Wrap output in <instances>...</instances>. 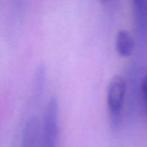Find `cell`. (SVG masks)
<instances>
[{
  "label": "cell",
  "instance_id": "obj_3",
  "mask_svg": "<svg viewBox=\"0 0 147 147\" xmlns=\"http://www.w3.org/2000/svg\"><path fill=\"white\" fill-rule=\"evenodd\" d=\"M133 10L135 24L138 34L141 37L147 35V0H134Z\"/></svg>",
  "mask_w": 147,
  "mask_h": 147
},
{
  "label": "cell",
  "instance_id": "obj_7",
  "mask_svg": "<svg viewBox=\"0 0 147 147\" xmlns=\"http://www.w3.org/2000/svg\"><path fill=\"white\" fill-rule=\"evenodd\" d=\"M142 98H143L144 103L145 104V108L147 112V73L145 75L142 80Z\"/></svg>",
  "mask_w": 147,
  "mask_h": 147
},
{
  "label": "cell",
  "instance_id": "obj_1",
  "mask_svg": "<svg viewBox=\"0 0 147 147\" xmlns=\"http://www.w3.org/2000/svg\"><path fill=\"white\" fill-rule=\"evenodd\" d=\"M126 81L123 76L116 75L111 79L106 91V104L111 126H119L126 93Z\"/></svg>",
  "mask_w": 147,
  "mask_h": 147
},
{
  "label": "cell",
  "instance_id": "obj_5",
  "mask_svg": "<svg viewBox=\"0 0 147 147\" xmlns=\"http://www.w3.org/2000/svg\"><path fill=\"white\" fill-rule=\"evenodd\" d=\"M40 123L36 116L29 118L24 126L22 140V147H35L37 142Z\"/></svg>",
  "mask_w": 147,
  "mask_h": 147
},
{
  "label": "cell",
  "instance_id": "obj_6",
  "mask_svg": "<svg viewBox=\"0 0 147 147\" xmlns=\"http://www.w3.org/2000/svg\"><path fill=\"white\" fill-rule=\"evenodd\" d=\"M46 71L44 66L39 67L37 73V80H36V86H35V93L37 94V97L40 96V93L42 91L43 87H44V81L45 78Z\"/></svg>",
  "mask_w": 147,
  "mask_h": 147
},
{
  "label": "cell",
  "instance_id": "obj_4",
  "mask_svg": "<svg viewBox=\"0 0 147 147\" xmlns=\"http://www.w3.org/2000/svg\"><path fill=\"white\" fill-rule=\"evenodd\" d=\"M134 40L127 30H120L118 31L116 36L115 47L119 55L123 57L131 56L134 50Z\"/></svg>",
  "mask_w": 147,
  "mask_h": 147
},
{
  "label": "cell",
  "instance_id": "obj_2",
  "mask_svg": "<svg viewBox=\"0 0 147 147\" xmlns=\"http://www.w3.org/2000/svg\"><path fill=\"white\" fill-rule=\"evenodd\" d=\"M59 106L57 98L52 96L45 109L42 124V147H55L59 133Z\"/></svg>",
  "mask_w": 147,
  "mask_h": 147
}]
</instances>
